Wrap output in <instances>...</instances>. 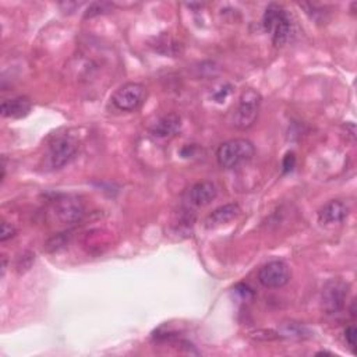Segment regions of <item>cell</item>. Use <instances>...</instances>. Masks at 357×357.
Segmentation results:
<instances>
[{
	"label": "cell",
	"instance_id": "obj_1",
	"mask_svg": "<svg viewBox=\"0 0 357 357\" xmlns=\"http://www.w3.org/2000/svg\"><path fill=\"white\" fill-rule=\"evenodd\" d=\"M256 155V147L247 138H233L225 141L217 149L218 165L224 169H236L247 164Z\"/></svg>",
	"mask_w": 357,
	"mask_h": 357
},
{
	"label": "cell",
	"instance_id": "obj_2",
	"mask_svg": "<svg viewBox=\"0 0 357 357\" xmlns=\"http://www.w3.org/2000/svg\"><path fill=\"white\" fill-rule=\"evenodd\" d=\"M261 100V94L254 88H246L240 94L232 115V123L237 130H248L257 122Z\"/></svg>",
	"mask_w": 357,
	"mask_h": 357
},
{
	"label": "cell",
	"instance_id": "obj_3",
	"mask_svg": "<svg viewBox=\"0 0 357 357\" xmlns=\"http://www.w3.org/2000/svg\"><path fill=\"white\" fill-rule=\"evenodd\" d=\"M264 30L271 34L275 46H283L292 36L293 24L288 12L279 5H270L263 17Z\"/></svg>",
	"mask_w": 357,
	"mask_h": 357
},
{
	"label": "cell",
	"instance_id": "obj_4",
	"mask_svg": "<svg viewBox=\"0 0 357 357\" xmlns=\"http://www.w3.org/2000/svg\"><path fill=\"white\" fill-rule=\"evenodd\" d=\"M147 99V88L141 83H126L112 95V105L120 112H134Z\"/></svg>",
	"mask_w": 357,
	"mask_h": 357
},
{
	"label": "cell",
	"instance_id": "obj_5",
	"mask_svg": "<svg viewBox=\"0 0 357 357\" xmlns=\"http://www.w3.org/2000/svg\"><path fill=\"white\" fill-rule=\"evenodd\" d=\"M349 294V285L340 279L328 281L321 293V305L325 314L334 316L343 310Z\"/></svg>",
	"mask_w": 357,
	"mask_h": 357
},
{
	"label": "cell",
	"instance_id": "obj_6",
	"mask_svg": "<svg viewBox=\"0 0 357 357\" xmlns=\"http://www.w3.org/2000/svg\"><path fill=\"white\" fill-rule=\"evenodd\" d=\"M78 142L70 136H61L49 145L47 162L52 169H61L66 166L77 154Z\"/></svg>",
	"mask_w": 357,
	"mask_h": 357
},
{
	"label": "cell",
	"instance_id": "obj_7",
	"mask_svg": "<svg viewBox=\"0 0 357 357\" xmlns=\"http://www.w3.org/2000/svg\"><path fill=\"white\" fill-rule=\"evenodd\" d=\"M290 270L286 263L281 260L271 261L263 266L259 271V281L267 289H281L290 281Z\"/></svg>",
	"mask_w": 357,
	"mask_h": 357
},
{
	"label": "cell",
	"instance_id": "obj_8",
	"mask_svg": "<svg viewBox=\"0 0 357 357\" xmlns=\"http://www.w3.org/2000/svg\"><path fill=\"white\" fill-rule=\"evenodd\" d=\"M55 215L63 224H76L84 215V206L77 198L65 197L55 204Z\"/></svg>",
	"mask_w": 357,
	"mask_h": 357
},
{
	"label": "cell",
	"instance_id": "obj_9",
	"mask_svg": "<svg viewBox=\"0 0 357 357\" xmlns=\"http://www.w3.org/2000/svg\"><path fill=\"white\" fill-rule=\"evenodd\" d=\"M349 215V207L340 199H331L323 206L317 214L318 222L323 226L342 224Z\"/></svg>",
	"mask_w": 357,
	"mask_h": 357
},
{
	"label": "cell",
	"instance_id": "obj_10",
	"mask_svg": "<svg viewBox=\"0 0 357 357\" xmlns=\"http://www.w3.org/2000/svg\"><path fill=\"white\" fill-rule=\"evenodd\" d=\"M218 188L213 182L204 180L195 183L188 193L190 202L195 207H207L217 198Z\"/></svg>",
	"mask_w": 357,
	"mask_h": 357
},
{
	"label": "cell",
	"instance_id": "obj_11",
	"mask_svg": "<svg viewBox=\"0 0 357 357\" xmlns=\"http://www.w3.org/2000/svg\"><path fill=\"white\" fill-rule=\"evenodd\" d=\"M239 214H240L239 204H236V202L225 204V206H221L217 210H214L213 213H210L207 215L206 221H204V225H206L207 229H214V228L222 226V225L233 221Z\"/></svg>",
	"mask_w": 357,
	"mask_h": 357
},
{
	"label": "cell",
	"instance_id": "obj_12",
	"mask_svg": "<svg viewBox=\"0 0 357 357\" xmlns=\"http://www.w3.org/2000/svg\"><path fill=\"white\" fill-rule=\"evenodd\" d=\"M182 129V119L177 113H168L160 118L151 127V134L157 138L175 137Z\"/></svg>",
	"mask_w": 357,
	"mask_h": 357
},
{
	"label": "cell",
	"instance_id": "obj_13",
	"mask_svg": "<svg viewBox=\"0 0 357 357\" xmlns=\"http://www.w3.org/2000/svg\"><path fill=\"white\" fill-rule=\"evenodd\" d=\"M32 109L31 100L27 96H17L13 99H6L2 102L0 107V112H2L3 118L10 119H21L27 116Z\"/></svg>",
	"mask_w": 357,
	"mask_h": 357
},
{
	"label": "cell",
	"instance_id": "obj_14",
	"mask_svg": "<svg viewBox=\"0 0 357 357\" xmlns=\"http://www.w3.org/2000/svg\"><path fill=\"white\" fill-rule=\"evenodd\" d=\"M67 233H59L56 236H54L46 243V250L54 252V251H59L63 247H66L69 244V236H66Z\"/></svg>",
	"mask_w": 357,
	"mask_h": 357
},
{
	"label": "cell",
	"instance_id": "obj_15",
	"mask_svg": "<svg viewBox=\"0 0 357 357\" xmlns=\"http://www.w3.org/2000/svg\"><path fill=\"white\" fill-rule=\"evenodd\" d=\"M111 9H112V5H109V3H92V5H89V8L85 12V19H88V17L91 19V17L102 14V13H108V12H111Z\"/></svg>",
	"mask_w": 357,
	"mask_h": 357
},
{
	"label": "cell",
	"instance_id": "obj_16",
	"mask_svg": "<svg viewBox=\"0 0 357 357\" xmlns=\"http://www.w3.org/2000/svg\"><path fill=\"white\" fill-rule=\"evenodd\" d=\"M16 233H17L16 228H14L12 224L3 221V222H2V228H0V241L5 243V241H8V240L13 239V237L16 236Z\"/></svg>",
	"mask_w": 357,
	"mask_h": 357
},
{
	"label": "cell",
	"instance_id": "obj_17",
	"mask_svg": "<svg viewBox=\"0 0 357 357\" xmlns=\"http://www.w3.org/2000/svg\"><path fill=\"white\" fill-rule=\"evenodd\" d=\"M232 85L230 84H224V85H221V88L219 89H217V91H214V99L217 100V102H224L225 99H226V96L232 92Z\"/></svg>",
	"mask_w": 357,
	"mask_h": 357
},
{
	"label": "cell",
	"instance_id": "obj_18",
	"mask_svg": "<svg viewBox=\"0 0 357 357\" xmlns=\"http://www.w3.org/2000/svg\"><path fill=\"white\" fill-rule=\"evenodd\" d=\"M294 166H296V155L293 154V152H288V154L283 158V162H282L283 172L289 173L294 169Z\"/></svg>",
	"mask_w": 357,
	"mask_h": 357
},
{
	"label": "cell",
	"instance_id": "obj_19",
	"mask_svg": "<svg viewBox=\"0 0 357 357\" xmlns=\"http://www.w3.org/2000/svg\"><path fill=\"white\" fill-rule=\"evenodd\" d=\"M345 339L347 342V345L350 346V349L353 350L356 347V339H357V331L354 325H350L345 329Z\"/></svg>",
	"mask_w": 357,
	"mask_h": 357
}]
</instances>
